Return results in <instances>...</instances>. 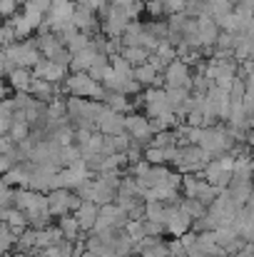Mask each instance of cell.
I'll list each match as a JSON object with an SVG mask.
<instances>
[{
  "label": "cell",
  "instance_id": "7",
  "mask_svg": "<svg viewBox=\"0 0 254 257\" xmlns=\"http://www.w3.org/2000/svg\"><path fill=\"white\" fill-rule=\"evenodd\" d=\"M100 13H102V23H100V28H102L105 38H120L122 30H125V25L130 23V18L125 15V10L117 8V5H105Z\"/></svg>",
  "mask_w": 254,
  "mask_h": 257
},
{
  "label": "cell",
  "instance_id": "31",
  "mask_svg": "<svg viewBox=\"0 0 254 257\" xmlns=\"http://www.w3.org/2000/svg\"><path fill=\"white\" fill-rule=\"evenodd\" d=\"M177 205H179L192 220H199V217H204V212H207V207H204L197 197H182Z\"/></svg>",
  "mask_w": 254,
  "mask_h": 257
},
{
  "label": "cell",
  "instance_id": "26",
  "mask_svg": "<svg viewBox=\"0 0 254 257\" xmlns=\"http://www.w3.org/2000/svg\"><path fill=\"white\" fill-rule=\"evenodd\" d=\"M165 215H167V205L160 202V200H150L142 205V217L145 220H152V222H162L165 225Z\"/></svg>",
  "mask_w": 254,
  "mask_h": 257
},
{
  "label": "cell",
  "instance_id": "35",
  "mask_svg": "<svg viewBox=\"0 0 254 257\" xmlns=\"http://www.w3.org/2000/svg\"><path fill=\"white\" fill-rule=\"evenodd\" d=\"M150 145L155 148H169V145H177V135H174V127L172 130H157L150 140Z\"/></svg>",
  "mask_w": 254,
  "mask_h": 257
},
{
  "label": "cell",
  "instance_id": "46",
  "mask_svg": "<svg viewBox=\"0 0 254 257\" xmlns=\"http://www.w3.org/2000/svg\"><path fill=\"white\" fill-rule=\"evenodd\" d=\"M10 70H15V65H13V63L5 58V50L0 48V78H3V75H8Z\"/></svg>",
  "mask_w": 254,
  "mask_h": 257
},
{
  "label": "cell",
  "instance_id": "45",
  "mask_svg": "<svg viewBox=\"0 0 254 257\" xmlns=\"http://www.w3.org/2000/svg\"><path fill=\"white\" fill-rule=\"evenodd\" d=\"M184 3H187V0H162L165 13H182V10H184Z\"/></svg>",
  "mask_w": 254,
  "mask_h": 257
},
{
  "label": "cell",
  "instance_id": "24",
  "mask_svg": "<svg viewBox=\"0 0 254 257\" xmlns=\"http://www.w3.org/2000/svg\"><path fill=\"white\" fill-rule=\"evenodd\" d=\"M63 240V235H60V230H58V225H45V227H40L38 232H35V247L40 250V247H50V245H55V242H60Z\"/></svg>",
  "mask_w": 254,
  "mask_h": 257
},
{
  "label": "cell",
  "instance_id": "30",
  "mask_svg": "<svg viewBox=\"0 0 254 257\" xmlns=\"http://www.w3.org/2000/svg\"><path fill=\"white\" fill-rule=\"evenodd\" d=\"M20 15L25 18V23H28L33 30H38L40 23H43V18H45V13H40L33 0H25V3H23V13H20Z\"/></svg>",
  "mask_w": 254,
  "mask_h": 257
},
{
  "label": "cell",
  "instance_id": "12",
  "mask_svg": "<svg viewBox=\"0 0 254 257\" xmlns=\"http://www.w3.org/2000/svg\"><path fill=\"white\" fill-rule=\"evenodd\" d=\"M95 130L100 135H120V133H125V115L122 112H115V110H110L105 105V110L95 120Z\"/></svg>",
  "mask_w": 254,
  "mask_h": 257
},
{
  "label": "cell",
  "instance_id": "21",
  "mask_svg": "<svg viewBox=\"0 0 254 257\" xmlns=\"http://www.w3.org/2000/svg\"><path fill=\"white\" fill-rule=\"evenodd\" d=\"M35 45H38V53L45 55V58H53L63 48V43H60V38L55 33H40L38 40H35Z\"/></svg>",
  "mask_w": 254,
  "mask_h": 257
},
{
  "label": "cell",
  "instance_id": "41",
  "mask_svg": "<svg viewBox=\"0 0 254 257\" xmlns=\"http://www.w3.org/2000/svg\"><path fill=\"white\" fill-rule=\"evenodd\" d=\"M142 220H145V217H142ZM162 232H165V225H162V222L145 220V235H150V237H162Z\"/></svg>",
  "mask_w": 254,
  "mask_h": 257
},
{
  "label": "cell",
  "instance_id": "22",
  "mask_svg": "<svg viewBox=\"0 0 254 257\" xmlns=\"http://www.w3.org/2000/svg\"><path fill=\"white\" fill-rule=\"evenodd\" d=\"M102 102H105L110 110H115V112H122V115H125V112H130V110L135 107V102H132L127 95H122V92H110V90L105 92Z\"/></svg>",
  "mask_w": 254,
  "mask_h": 257
},
{
  "label": "cell",
  "instance_id": "4",
  "mask_svg": "<svg viewBox=\"0 0 254 257\" xmlns=\"http://www.w3.org/2000/svg\"><path fill=\"white\" fill-rule=\"evenodd\" d=\"M83 200L78 197L75 190H65V187H55V190H48L45 192V205H48V215L53 217H60V215H68L73 212Z\"/></svg>",
  "mask_w": 254,
  "mask_h": 257
},
{
  "label": "cell",
  "instance_id": "27",
  "mask_svg": "<svg viewBox=\"0 0 254 257\" xmlns=\"http://www.w3.org/2000/svg\"><path fill=\"white\" fill-rule=\"evenodd\" d=\"M120 55L135 68V65H142V63H147V58H150V53L145 50V48H140V45H122V50H120Z\"/></svg>",
  "mask_w": 254,
  "mask_h": 257
},
{
  "label": "cell",
  "instance_id": "50",
  "mask_svg": "<svg viewBox=\"0 0 254 257\" xmlns=\"http://www.w3.org/2000/svg\"><path fill=\"white\" fill-rule=\"evenodd\" d=\"M15 3H18V5H23V3H25V0H15Z\"/></svg>",
  "mask_w": 254,
  "mask_h": 257
},
{
  "label": "cell",
  "instance_id": "1",
  "mask_svg": "<svg viewBox=\"0 0 254 257\" xmlns=\"http://www.w3.org/2000/svg\"><path fill=\"white\" fill-rule=\"evenodd\" d=\"M197 145H199L209 158H217V155L227 153V150L234 145V140H232V135H229V127L214 122V125H209V127H202Z\"/></svg>",
  "mask_w": 254,
  "mask_h": 257
},
{
  "label": "cell",
  "instance_id": "42",
  "mask_svg": "<svg viewBox=\"0 0 254 257\" xmlns=\"http://www.w3.org/2000/svg\"><path fill=\"white\" fill-rule=\"evenodd\" d=\"M15 13H18V3H15V0H0V18H3V20L13 18Z\"/></svg>",
  "mask_w": 254,
  "mask_h": 257
},
{
  "label": "cell",
  "instance_id": "29",
  "mask_svg": "<svg viewBox=\"0 0 254 257\" xmlns=\"http://www.w3.org/2000/svg\"><path fill=\"white\" fill-rule=\"evenodd\" d=\"M107 63H110V68H112V73L115 75H120V78H132V65L120 55V53H112V55H107Z\"/></svg>",
  "mask_w": 254,
  "mask_h": 257
},
{
  "label": "cell",
  "instance_id": "13",
  "mask_svg": "<svg viewBox=\"0 0 254 257\" xmlns=\"http://www.w3.org/2000/svg\"><path fill=\"white\" fill-rule=\"evenodd\" d=\"M142 105H145L147 117H157L160 112L169 110L165 87H147V90H145V95H142Z\"/></svg>",
  "mask_w": 254,
  "mask_h": 257
},
{
  "label": "cell",
  "instance_id": "19",
  "mask_svg": "<svg viewBox=\"0 0 254 257\" xmlns=\"http://www.w3.org/2000/svg\"><path fill=\"white\" fill-rule=\"evenodd\" d=\"M28 92H30L35 100H40V102H50L53 97H58V85H53V83H48V80H40V78H33Z\"/></svg>",
  "mask_w": 254,
  "mask_h": 257
},
{
  "label": "cell",
  "instance_id": "28",
  "mask_svg": "<svg viewBox=\"0 0 254 257\" xmlns=\"http://www.w3.org/2000/svg\"><path fill=\"white\" fill-rule=\"evenodd\" d=\"M8 25L13 28V33H15V40H25V38H30L35 30L25 23V18L20 15V13H15L13 18H8Z\"/></svg>",
  "mask_w": 254,
  "mask_h": 257
},
{
  "label": "cell",
  "instance_id": "43",
  "mask_svg": "<svg viewBox=\"0 0 254 257\" xmlns=\"http://www.w3.org/2000/svg\"><path fill=\"white\" fill-rule=\"evenodd\" d=\"M10 43H15V33H13V28H10L8 23H3V25H0V48H5V45H10Z\"/></svg>",
  "mask_w": 254,
  "mask_h": 257
},
{
  "label": "cell",
  "instance_id": "34",
  "mask_svg": "<svg viewBox=\"0 0 254 257\" xmlns=\"http://www.w3.org/2000/svg\"><path fill=\"white\" fill-rule=\"evenodd\" d=\"M30 135V125L25 122V120H13L10 122V130H8V138L18 145V143H23L25 138Z\"/></svg>",
  "mask_w": 254,
  "mask_h": 257
},
{
  "label": "cell",
  "instance_id": "5",
  "mask_svg": "<svg viewBox=\"0 0 254 257\" xmlns=\"http://www.w3.org/2000/svg\"><path fill=\"white\" fill-rule=\"evenodd\" d=\"M209 160L212 158L199 145H182V148H177L172 165L177 168V172H199Z\"/></svg>",
  "mask_w": 254,
  "mask_h": 257
},
{
  "label": "cell",
  "instance_id": "2",
  "mask_svg": "<svg viewBox=\"0 0 254 257\" xmlns=\"http://www.w3.org/2000/svg\"><path fill=\"white\" fill-rule=\"evenodd\" d=\"M63 85H65V92H70V95H75V97L100 100V102H102V97H105V92H107L97 80H92L87 73H73V75H68V78L63 80Z\"/></svg>",
  "mask_w": 254,
  "mask_h": 257
},
{
  "label": "cell",
  "instance_id": "49",
  "mask_svg": "<svg viewBox=\"0 0 254 257\" xmlns=\"http://www.w3.org/2000/svg\"><path fill=\"white\" fill-rule=\"evenodd\" d=\"M8 257H28L25 252H15V255H8Z\"/></svg>",
  "mask_w": 254,
  "mask_h": 257
},
{
  "label": "cell",
  "instance_id": "9",
  "mask_svg": "<svg viewBox=\"0 0 254 257\" xmlns=\"http://www.w3.org/2000/svg\"><path fill=\"white\" fill-rule=\"evenodd\" d=\"M189 80H192L189 65H184L179 58H174L172 63H167L165 70H162V83H165V87H187L189 90Z\"/></svg>",
  "mask_w": 254,
  "mask_h": 257
},
{
  "label": "cell",
  "instance_id": "38",
  "mask_svg": "<svg viewBox=\"0 0 254 257\" xmlns=\"http://www.w3.org/2000/svg\"><path fill=\"white\" fill-rule=\"evenodd\" d=\"M15 245V235L8 230V225L3 222L0 225V255H5V252H10V247Z\"/></svg>",
  "mask_w": 254,
  "mask_h": 257
},
{
  "label": "cell",
  "instance_id": "18",
  "mask_svg": "<svg viewBox=\"0 0 254 257\" xmlns=\"http://www.w3.org/2000/svg\"><path fill=\"white\" fill-rule=\"evenodd\" d=\"M97 55H102V53H97L92 45H87L83 50H78V53H73L70 55V63H68V68L73 70V73H85L92 63H95V58Z\"/></svg>",
  "mask_w": 254,
  "mask_h": 257
},
{
  "label": "cell",
  "instance_id": "36",
  "mask_svg": "<svg viewBox=\"0 0 254 257\" xmlns=\"http://www.w3.org/2000/svg\"><path fill=\"white\" fill-rule=\"evenodd\" d=\"M152 55H157V58L167 65V63H172V60L177 58V50H174V45H172L169 40H160V43H157V48L152 50Z\"/></svg>",
  "mask_w": 254,
  "mask_h": 257
},
{
  "label": "cell",
  "instance_id": "51",
  "mask_svg": "<svg viewBox=\"0 0 254 257\" xmlns=\"http://www.w3.org/2000/svg\"><path fill=\"white\" fill-rule=\"evenodd\" d=\"M202 3H207V0H202Z\"/></svg>",
  "mask_w": 254,
  "mask_h": 257
},
{
  "label": "cell",
  "instance_id": "48",
  "mask_svg": "<svg viewBox=\"0 0 254 257\" xmlns=\"http://www.w3.org/2000/svg\"><path fill=\"white\" fill-rule=\"evenodd\" d=\"M3 97H8V85L0 80V100H3Z\"/></svg>",
  "mask_w": 254,
  "mask_h": 257
},
{
  "label": "cell",
  "instance_id": "37",
  "mask_svg": "<svg viewBox=\"0 0 254 257\" xmlns=\"http://www.w3.org/2000/svg\"><path fill=\"white\" fill-rule=\"evenodd\" d=\"M90 45V35L87 33H80V30H75L68 40H65V48L70 50V53H78V50H83Z\"/></svg>",
  "mask_w": 254,
  "mask_h": 257
},
{
  "label": "cell",
  "instance_id": "32",
  "mask_svg": "<svg viewBox=\"0 0 254 257\" xmlns=\"http://www.w3.org/2000/svg\"><path fill=\"white\" fill-rule=\"evenodd\" d=\"M35 227H25L18 237H15V247H18V252H30L33 247H35Z\"/></svg>",
  "mask_w": 254,
  "mask_h": 257
},
{
  "label": "cell",
  "instance_id": "20",
  "mask_svg": "<svg viewBox=\"0 0 254 257\" xmlns=\"http://www.w3.org/2000/svg\"><path fill=\"white\" fill-rule=\"evenodd\" d=\"M209 182H204L199 175H192V172H182V185L179 190L184 192V197H199V192H204Z\"/></svg>",
  "mask_w": 254,
  "mask_h": 257
},
{
  "label": "cell",
  "instance_id": "25",
  "mask_svg": "<svg viewBox=\"0 0 254 257\" xmlns=\"http://www.w3.org/2000/svg\"><path fill=\"white\" fill-rule=\"evenodd\" d=\"M30 80H33V75H30L28 68H15V70L8 73V83H10V87H13L15 92H28Z\"/></svg>",
  "mask_w": 254,
  "mask_h": 257
},
{
  "label": "cell",
  "instance_id": "39",
  "mask_svg": "<svg viewBox=\"0 0 254 257\" xmlns=\"http://www.w3.org/2000/svg\"><path fill=\"white\" fill-rule=\"evenodd\" d=\"M142 10L150 13L152 20H157V18L165 15V5H162V0H145V3H142Z\"/></svg>",
  "mask_w": 254,
  "mask_h": 257
},
{
  "label": "cell",
  "instance_id": "15",
  "mask_svg": "<svg viewBox=\"0 0 254 257\" xmlns=\"http://www.w3.org/2000/svg\"><path fill=\"white\" fill-rule=\"evenodd\" d=\"M73 25H75V30H80V33H92V30H97V18H95V10H90L87 5H75L73 8Z\"/></svg>",
  "mask_w": 254,
  "mask_h": 257
},
{
  "label": "cell",
  "instance_id": "40",
  "mask_svg": "<svg viewBox=\"0 0 254 257\" xmlns=\"http://www.w3.org/2000/svg\"><path fill=\"white\" fill-rule=\"evenodd\" d=\"M10 202H13V187L0 177V207H10Z\"/></svg>",
  "mask_w": 254,
  "mask_h": 257
},
{
  "label": "cell",
  "instance_id": "14",
  "mask_svg": "<svg viewBox=\"0 0 254 257\" xmlns=\"http://www.w3.org/2000/svg\"><path fill=\"white\" fill-rule=\"evenodd\" d=\"M199 177H202L204 182L214 185V187H227V185H229V180H232V172L224 170V168L217 163V158H212V160L199 170Z\"/></svg>",
  "mask_w": 254,
  "mask_h": 257
},
{
  "label": "cell",
  "instance_id": "47",
  "mask_svg": "<svg viewBox=\"0 0 254 257\" xmlns=\"http://www.w3.org/2000/svg\"><path fill=\"white\" fill-rule=\"evenodd\" d=\"M10 122H13V117H3V115H0V135H8Z\"/></svg>",
  "mask_w": 254,
  "mask_h": 257
},
{
  "label": "cell",
  "instance_id": "6",
  "mask_svg": "<svg viewBox=\"0 0 254 257\" xmlns=\"http://www.w3.org/2000/svg\"><path fill=\"white\" fill-rule=\"evenodd\" d=\"M125 133H127L135 143H140V145L147 148L150 140H152V135H155V127H152V122H150L147 115L130 112V115H125Z\"/></svg>",
  "mask_w": 254,
  "mask_h": 257
},
{
  "label": "cell",
  "instance_id": "17",
  "mask_svg": "<svg viewBox=\"0 0 254 257\" xmlns=\"http://www.w3.org/2000/svg\"><path fill=\"white\" fill-rule=\"evenodd\" d=\"M97 210H100V205H95V202H87L83 200L70 215L78 220V225H80V230H92V225H95V220H97Z\"/></svg>",
  "mask_w": 254,
  "mask_h": 257
},
{
  "label": "cell",
  "instance_id": "33",
  "mask_svg": "<svg viewBox=\"0 0 254 257\" xmlns=\"http://www.w3.org/2000/svg\"><path fill=\"white\" fill-rule=\"evenodd\" d=\"M107 70H110L107 55H97V58H95V63H92V65H90V68H87L85 73H87V75H90L92 80H97V83H100V80L105 78V73H107Z\"/></svg>",
  "mask_w": 254,
  "mask_h": 257
},
{
  "label": "cell",
  "instance_id": "8",
  "mask_svg": "<svg viewBox=\"0 0 254 257\" xmlns=\"http://www.w3.org/2000/svg\"><path fill=\"white\" fill-rule=\"evenodd\" d=\"M30 75L33 78H40V80H48V83H53V85H60L65 78H68V68L65 65H60V63H55V60H50V58H40L33 68H30Z\"/></svg>",
  "mask_w": 254,
  "mask_h": 257
},
{
  "label": "cell",
  "instance_id": "44",
  "mask_svg": "<svg viewBox=\"0 0 254 257\" xmlns=\"http://www.w3.org/2000/svg\"><path fill=\"white\" fill-rule=\"evenodd\" d=\"M13 112H15V102L10 97H3L0 100V115L3 117H13Z\"/></svg>",
  "mask_w": 254,
  "mask_h": 257
},
{
  "label": "cell",
  "instance_id": "23",
  "mask_svg": "<svg viewBox=\"0 0 254 257\" xmlns=\"http://www.w3.org/2000/svg\"><path fill=\"white\" fill-rule=\"evenodd\" d=\"M58 230H60V235H63V240H70V242H75L78 237H80V225H78V220L68 212V215H60L58 217Z\"/></svg>",
  "mask_w": 254,
  "mask_h": 257
},
{
  "label": "cell",
  "instance_id": "16",
  "mask_svg": "<svg viewBox=\"0 0 254 257\" xmlns=\"http://www.w3.org/2000/svg\"><path fill=\"white\" fill-rule=\"evenodd\" d=\"M132 80H137L142 87H160L162 83V73L155 70L150 63H142V65H135L132 68Z\"/></svg>",
  "mask_w": 254,
  "mask_h": 257
},
{
  "label": "cell",
  "instance_id": "11",
  "mask_svg": "<svg viewBox=\"0 0 254 257\" xmlns=\"http://www.w3.org/2000/svg\"><path fill=\"white\" fill-rule=\"evenodd\" d=\"M194 25H197V45H199V50H212L214 48V40H217V33H219V28H217V23L209 18V15H197L194 18Z\"/></svg>",
  "mask_w": 254,
  "mask_h": 257
},
{
  "label": "cell",
  "instance_id": "10",
  "mask_svg": "<svg viewBox=\"0 0 254 257\" xmlns=\"http://www.w3.org/2000/svg\"><path fill=\"white\" fill-rule=\"evenodd\" d=\"M192 227V217L174 202V205H167V215H165V232H169L172 237H179L184 235L187 230Z\"/></svg>",
  "mask_w": 254,
  "mask_h": 257
},
{
  "label": "cell",
  "instance_id": "3",
  "mask_svg": "<svg viewBox=\"0 0 254 257\" xmlns=\"http://www.w3.org/2000/svg\"><path fill=\"white\" fill-rule=\"evenodd\" d=\"M5 50V58L15 65V68H33L38 60H40V53H38V45L33 38H25V40H15L10 45L3 48Z\"/></svg>",
  "mask_w": 254,
  "mask_h": 257
},
{
  "label": "cell",
  "instance_id": "52",
  "mask_svg": "<svg viewBox=\"0 0 254 257\" xmlns=\"http://www.w3.org/2000/svg\"><path fill=\"white\" fill-rule=\"evenodd\" d=\"M140 257H145V255H140Z\"/></svg>",
  "mask_w": 254,
  "mask_h": 257
}]
</instances>
